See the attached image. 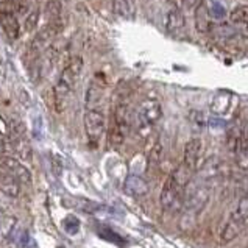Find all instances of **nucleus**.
<instances>
[{
  "label": "nucleus",
  "mask_w": 248,
  "mask_h": 248,
  "mask_svg": "<svg viewBox=\"0 0 248 248\" xmlns=\"http://www.w3.org/2000/svg\"><path fill=\"white\" fill-rule=\"evenodd\" d=\"M112 11L119 17L133 20L136 16V2L134 0H114L112 2Z\"/></svg>",
  "instance_id": "obj_12"
},
{
  "label": "nucleus",
  "mask_w": 248,
  "mask_h": 248,
  "mask_svg": "<svg viewBox=\"0 0 248 248\" xmlns=\"http://www.w3.org/2000/svg\"><path fill=\"white\" fill-rule=\"evenodd\" d=\"M230 218H232V220H236L242 225H245L248 222V195L240 198L237 208L234 209V212H232Z\"/></svg>",
  "instance_id": "obj_18"
},
{
  "label": "nucleus",
  "mask_w": 248,
  "mask_h": 248,
  "mask_svg": "<svg viewBox=\"0 0 248 248\" xmlns=\"http://www.w3.org/2000/svg\"><path fill=\"white\" fill-rule=\"evenodd\" d=\"M38 22H39V10H31L30 13L27 14L25 22H24L25 31H28V33L34 31V30H36V27H38Z\"/></svg>",
  "instance_id": "obj_22"
},
{
  "label": "nucleus",
  "mask_w": 248,
  "mask_h": 248,
  "mask_svg": "<svg viewBox=\"0 0 248 248\" xmlns=\"http://www.w3.org/2000/svg\"><path fill=\"white\" fill-rule=\"evenodd\" d=\"M0 133H2V134H8V124H6L2 117H0Z\"/></svg>",
  "instance_id": "obj_28"
},
{
  "label": "nucleus",
  "mask_w": 248,
  "mask_h": 248,
  "mask_svg": "<svg viewBox=\"0 0 248 248\" xmlns=\"http://www.w3.org/2000/svg\"><path fill=\"white\" fill-rule=\"evenodd\" d=\"M0 190L8 197H17L20 194V181L13 175L0 170Z\"/></svg>",
  "instance_id": "obj_13"
},
{
  "label": "nucleus",
  "mask_w": 248,
  "mask_h": 248,
  "mask_svg": "<svg viewBox=\"0 0 248 248\" xmlns=\"http://www.w3.org/2000/svg\"><path fill=\"white\" fill-rule=\"evenodd\" d=\"M242 36H244V38H248V24H245V27H244V30H242Z\"/></svg>",
  "instance_id": "obj_30"
},
{
  "label": "nucleus",
  "mask_w": 248,
  "mask_h": 248,
  "mask_svg": "<svg viewBox=\"0 0 248 248\" xmlns=\"http://www.w3.org/2000/svg\"><path fill=\"white\" fill-rule=\"evenodd\" d=\"M202 172L204 173V176H214V175H217L218 173V161L216 158H212L208 162H204Z\"/></svg>",
  "instance_id": "obj_23"
},
{
  "label": "nucleus",
  "mask_w": 248,
  "mask_h": 248,
  "mask_svg": "<svg viewBox=\"0 0 248 248\" xmlns=\"http://www.w3.org/2000/svg\"><path fill=\"white\" fill-rule=\"evenodd\" d=\"M184 27H186V19H184V14L181 13L180 8H173L167 13L166 16V28L169 33L172 34H178L184 30Z\"/></svg>",
  "instance_id": "obj_9"
},
{
  "label": "nucleus",
  "mask_w": 248,
  "mask_h": 248,
  "mask_svg": "<svg viewBox=\"0 0 248 248\" xmlns=\"http://www.w3.org/2000/svg\"><path fill=\"white\" fill-rule=\"evenodd\" d=\"M230 20L232 24H239V25L248 24V6H236L230 14Z\"/></svg>",
  "instance_id": "obj_19"
},
{
  "label": "nucleus",
  "mask_w": 248,
  "mask_h": 248,
  "mask_svg": "<svg viewBox=\"0 0 248 248\" xmlns=\"http://www.w3.org/2000/svg\"><path fill=\"white\" fill-rule=\"evenodd\" d=\"M83 66H84V62H83V58H80V56H74V58H70L69 62L66 64V67H64V70L61 72L60 80L66 81L69 86H72L75 89L77 81H78L80 75L83 72Z\"/></svg>",
  "instance_id": "obj_7"
},
{
  "label": "nucleus",
  "mask_w": 248,
  "mask_h": 248,
  "mask_svg": "<svg viewBox=\"0 0 248 248\" xmlns=\"http://www.w3.org/2000/svg\"><path fill=\"white\" fill-rule=\"evenodd\" d=\"M0 25H2L6 36L11 39H17L20 36V27L19 20L14 14H0Z\"/></svg>",
  "instance_id": "obj_14"
},
{
  "label": "nucleus",
  "mask_w": 248,
  "mask_h": 248,
  "mask_svg": "<svg viewBox=\"0 0 248 248\" xmlns=\"http://www.w3.org/2000/svg\"><path fill=\"white\" fill-rule=\"evenodd\" d=\"M183 190L184 187L173 178V175H169L161 190V206L166 211H172L176 206H180L183 202Z\"/></svg>",
  "instance_id": "obj_3"
},
{
  "label": "nucleus",
  "mask_w": 248,
  "mask_h": 248,
  "mask_svg": "<svg viewBox=\"0 0 248 248\" xmlns=\"http://www.w3.org/2000/svg\"><path fill=\"white\" fill-rule=\"evenodd\" d=\"M175 8H183V0H172Z\"/></svg>",
  "instance_id": "obj_29"
},
{
  "label": "nucleus",
  "mask_w": 248,
  "mask_h": 248,
  "mask_svg": "<svg viewBox=\"0 0 248 248\" xmlns=\"http://www.w3.org/2000/svg\"><path fill=\"white\" fill-rule=\"evenodd\" d=\"M244 226L245 225L230 218V220L225 223L223 230L220 232V244H228V242H231V240H234L240 234V231L244 230Z\"/></svg>",
  "instance_id": "obj_15"
},
{
  "label": "nucleus",
  "mask_w": 248,
  "mask_h": 248,
  "mask_svg": "<svg viewBox=\"0 0 248 248\" xmlns=\"http://www.w3.org/2000/svg\"><path fill=\"white\" fill-rule=\"evenodd\" d=\"M61 8H62V5H61L60 0H50V2H47V5H46V14H47L48 22H50V20H55V19L61 17Z\"/></svg>",
  "instance_id": "obj_20"
},
{
  "label": "nucleus",
  "mask_w": 248,
  "mask_h": 248,
  "mask_svg": "<svg viewBox=\"0 0 248 248\" xmlns=\"http://www.w3.org/2000/svg\"><path fill=\"white\" fill-rule=\"evenodd\" d=\"M0 170L13 175L14 178L19 180L20 184H30L31 183V172L28 170L19 159L10 156V155H0Z\"/></svg>",
  "instance_id": "obj_4"
},
{
  "label": "nucleus",
  "mask_w": 248,
  "mask_h": 248,
  "mask_svg": "<svg viewBox=\"0 0 248 248\" xmlns=\"http://www.w3.org/2000/svg\"><path fill=\"white\" fill-rule=\"evenodd\" d=\"M230 103H231V97L228 94H218L212 98L211 102V111L214 112V114L220 116V114H225L226 109L230 108Z\"/></svg>",
  "instance_id": "obj_17"
},
{
  "label": "nucleus",
  "mask_w": 248,
  "mask_h": 248,
  "mask_svg": "<svg viewBox=\"0 0 248 248\" xmlns=\"http://www.w3.org/2000/svg\"><path fill=\"white\" fill-rule=\"evenodd\" d=\"M105 100V84L92 80L86 91V98H84V106L86 109H102Z\"/></svg>",
  "instance_id": "obj_6"
},
{
  "label": "nucleus",
  "mask_w": 248,
  "mask_h": 248,
  "mask_svg": "<svg viewBox=\"0 0 248 248\" xmlns=\"http://www.w3.org/2000/svg\"><path fill=\"white\" fill-rule=\"evenodd\" d=\"M162 116V108L159 100L153 97H148L139 105V108L136 111V120H134V125H136V130L139 134L147 136L148 133L152 131V128L158 124V120Z\"/></svg>",
  "instance_id": "obj_1"
},
{
  "label": "nucleus",
  "mask_w": 248,
  "mask_h": 248,
  "mask_svg": "<svg viewBox=\"0 0 248 248\" xmlns=\"http://www.w3.org/2000/svg\"><path fill=\"white\" fill-rule=\"evenodd\" d=\"M16 217L2 216L0 217V244H6L13 237V232L16 230Z\"/></svg>",
  "instance_id": "obj_16"
},
{
  "label": "nucleus",
  "mask_w": 248,
  "mask_h": 248,
  "mask_svg": "<svg viewBox=\"0 0 248 248\" xmlns=\"http://www.w3.org/2000/svg\"><path fill=\"white\" fill-rule=\"evenodd\" d=\"M161 156H162V147H161V144H156L153 147V150H152V153H150V162L152 164H159V161H161Z\"/></svg>",
  "instance_id": "obj_24"
},
{
  "label": "nucleus",
  "mask_w": 248,
  "mask_h": 248,
  "mask_svg": "<svg viewBox=\"0 0 248 248\" xmlns=\"http://www.w3.org/2000/svg\"><path fill=\"white\" fill-rule=\"evenodd\" d=\"M84 130L91 144H98L106 130V116L102 109H86L84 112Z\"/></svg>",
  "instance_id": "obj_2"
},
{
  "label": "nucleus",
  "mask_w": 248,
  "mask_h": 248,
  "mask_svg": "<svg viewBox=\"0 0 248 248\" xmlns=\"http://www.w3.org/2000/svg\"><path fill=\"white\" fill-rule=\"evenodd\" d=\"M203 153V142L202 139L194 138L184 145V153H183V166H186L190 172H195L200 166V158Z\"/></svg>",
  "instance_id": "obj_5"
},
{
  "label": "nucleus",
  "mask_w": 248,
  "mask_h": 248,
  "mask_svg": "<svg viewBox=\"0 0 248 248\" xmlns=\"http://www.w3.org/2000/svg\"><path fill=\"white\" fill-rule=\"evenodd\" d=\"M211 16H209V11H208V6L204 2H200L198 6L195 8V28L198 33L202 34H206L211 31Z\"/></svg>",
  "instance_id": "obj_11"
},
{
  "label": "nucleus",
  "mask_w": 248,
  "mask_h": 248,
  "mask_svg": "<svg viewBox=\"0 0 248 248\" xmlns=\"http://www.w3.org/2000/svg\"><path fill=\"white\" fill-rule=\"evenodd\" d=\"M124 189L128 195L133 197H142L148 192V184L147 181L139 175H128L124 183Z\"/></svg>",
  "instance_id": "obj_8"
},
{
  "label": "nucleus",
  "mask_w": 248,
  "mask_h": 248,
  "mask_svg": "<svg viewBox=\"0 0 248 248\" xmlns=\"http://www.w3.org/2000/svg\"><path fill=\"white\" fill-rule=\"evenodd\" d=\"M208 6V11H209V16L211 19H214V20H223L225 16H226V8L222 5V3H218V2H212Z\"/></svg>",
  "instance_id": "obj_21"
},
{
  "label": "nucleus",
  "mask_w": 248,
  "mask_h": 248,
  "mask_svg": "<svg viewBox=\"0 0 248 248\" xmlns=\"http://www.w3.org/2000/svg\"><path fill=\"white\" fill-rule=\"evenodd\" d=\"M74 88L69 86L66 81L62 80H58V83L55 84V106H56V111H64L66 106L69 103V98H70V94H72Z\"/></svg>",
  "instance_id": "obj_10"
},
{
  "label": "nucleus",
  "mask_w": 248,
  "mask_h": 248,
  "mask_svg": "<svg viewBox=\"0 0 248 248\" xmlns=\"http://www.w3.org/2000/svg\"><path fill=\"white\" fill-rule=\"evenodd\" d=\"M242 156H245V158H248V138H245V139H242V142H240V145H239V150H237Z\"/></svg>",
  "instance_id": "obj_26"
},
{
  "label": "nucleus",
  "mask_w": 248,
  "mask_h": 248,
  "mask_svg": "<svg viewBox=\"0 0 248 248\" xmlns=\"http://www.w3.org/2000/svg\"><path fill=\"white\" fill-rule=\"evenodd\" d=\"M202 0H183V6L186 10H195Z\"/></svg>",
  "instance_id": "obj_27"
},
{
  "label": "nucleus",
  "mask_w": 248,
  "mask_h": 248,
  "mask_svg": "<svg viewBox=\"0 0 248 248\" xmlns=\"http://www.w3.org/2000/svg\"><path fill=\"white\" fill-rule=\"evenodd\" d=\"M10 150V140L6 138V134L0 133V155H5Z\"/></svg>",
  "instance_id": "obj_25"
},
{
  "label": "nucleus",
  "mask_w": 248,
  "mask_h": 248,
  "mask_svg": "<svg viewBox=\"0 0 248 248\" xmlns=\"http://www.w3.org/2000/svg\"><path fill=\"white\" fill-rule=\"evenodd\" d=\"M2 216H3V214H2V212H0V217H2Z\"/></svg>",
  "instance_id": "obj_31"
}]
</instances>
